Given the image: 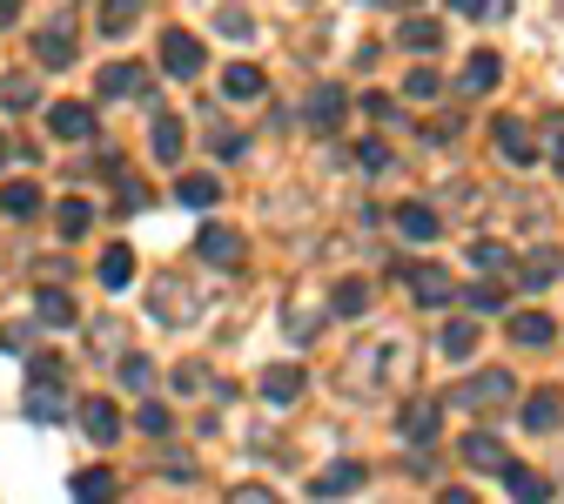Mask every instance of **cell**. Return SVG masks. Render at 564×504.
Wrapping results in <instances>:
<instances>
[{
	"label": "cell",
	"instance_id": "5bb4252c",
	"mask_svg": "<svg viewBox=\"0 0 564 504\" xmlns=\"http://www.w3.org/2000/svg\"><path fill=\"white\" fill-rule=\"evenodd\" d=\"M303 383H309V377H303L296 364H269V370H262V397H269V404H296Z\"/></svg>",
	"mask_w": 564,
	"mask_h": 504
},
{
	"label": "cell",
	"instance_id": "60d3db41",
	"mask_svg": "<svg viewBox=\"0 0 564 504\" xmlns=\"http://www.w3.org/2000/svg\"><path fill=\"white\" fill-rule=\"evenodd\" d=\"M229 504H282V497H275L269 484H235V491H229Z\"/></svg>",
	"mask_w": 564,
	"mask_h": 504
},
{
	"label": "cell",
	"instance_id": "7a4b0ae2",
	"mask_svg": "<svg viewBox=\"0 0 564 504\" xmlns=\"http://www.w3.org/2000/svg\"><path fill=\"white\" fill-rule=\"evenodd\" d=\"M27 417H40V423H61V417H68V391H61V364H54V357H34Z\"/></svg>",
	"mask_w": 564,
	"mask_h": 504
},
{
	"label": "cell",
	"instance_id": "d6a6232c",
	"mask_svg": "<svg viewBox=\"0 0 564 504\" xmlns=\"http://www.w3.org/2000/svg\"><path fill=\"white\" fill-rule=\"evenodd\" d=\"M0 209H8V216H34L40 209V188L34 182H8V188H0Z\"/></svg>",
	"mask_w": 564,
	"mask_h": 504
},
{
	"label": "cell",
	"instance_id": "ab89813d",
	"mask_svg": "<svg viewBox=\"0 0 564 504\" xmlns=\"http://www.w3.org/2000/svg\"><path fill=\"white\" fill-rule=\"evenodd\" d=\"M121 383H128V391H148V383H155V364H148V357H121Z\"/></svg>",
	"mask_w": 564,
	"mask_h": 504
},
{
	"label": "cell",
	"instance_id": "d4e9b609",
	"mask_svg": "<svg viewBox=\"0 0 564 504\" xmlns=\"http://www.w3.org/2000/svg\"><path fill=\"white\" fill-rule=\"evenodd\" d=\"M142 82H148V74H142L135 61H114V67H101V95H108V101H121V95H135Z\"/></svg>",
	"mask_w": 564,
	"mask_h": 504
},
{
	"label": "cell",
	"instance_id": "7402d4cb",
	"mask_svg": "<svg viewBox=\"0 0 564 504\" xmlns=\"http://www.w3.org/2000/svg\"><path fill=\"white\" fill-rule=\"evenodd\" d=\"M557 417H564V397L551 391V383H544V391H531V397H524V423H531V431H551Z\"/></svg>",
	"mask_w": 564,
	"mask_h": 504
},
{
	"label": "cell",
	"instance_id": "52a82bcc",
	"mask_svg": "<svg viewBox=\"0 0 564 504\" xmlns=\"http://www.w3.org/2000/svg\"><path fill=\"white\" fill-rule=\"evenodd\" d=\"M48 128L68 135V142H88V135H95V108H88V101H54V108H48Z\"/></svg>",
	"mask_w": 564,
	"mask_h": 504
},
{
	"label": "cell",
	"instance_id": "7bdbcfd3",
	"mask_svg": "<svg viewBox=\"0 0 564 504\" xmlns=\"http://www.w3.org/2000/svg\"><path fill=\"white\" fill-rule=\"evenodd\" d=\"M142 431L161 438V431H169V410H161V404H142Z\"/></svg>",
	"mask_w": 564,
	"mask_h": 504
},
{
	"label": "cell",
	"instance_id": "44dd1931",
	"mask_svg": "<svg viewBox=\"0 0 564 504\" xmlns=\"http://www.w3.org/2000/svg\"><path fill=\"white\" fill-rule=\"evenodd\" d=\"M551 336H557V323L538 317V309H517L511 317V343H524V351H538V343H551Z\"/></svg>",
	"mask_w": 564,
	"mask_h": 504
},
{
	"label": "cell",
	"instance_id": "ee69618b",
	"mask_svg": "<svg viewBox=\"0 0 564 504\" xmlns=\"http://www.w3.org/2000/svg\"><path fill=\"white\" fill-rule=\"evenodd\" d=\"M175 383H182V391H201V383H209V370H201V364H182Z\"/></svg>",
	"mask_w": 564,
	"mask_h": 504
},
{
	"label": "cell",
	"instance_id": "f6af8a7d",
	"mask_svg": "<svg viewBox=\"0 0 564 504\" xmlns=\"http://www.w3.org/2000/svg\"><path fill=\"white\" fill-rule=\"evenodd\" d=\"M470 256H477V262H483V269H504V243H477V249H470Z\"/></svg>",
	"mask_w": 564,
	"mask_h": 504
},
{
	"label": "cell",
	"instance_id": "ba28073f",
	"mask_svg": "<svg viewBox=\"0 0 564 504\" xmlns=\"http://www.w3.org/2000/svg\"><path fill=\"white\" fill-rule=\"evenodd\" d=\"M498 155H504V162H517V169L538 162V142H531V128H524L517 114H504V122H498Z\"/></svg>",
	"mask_w": 564,
	"mask_h": 504
},
{
	"label": "cell",
	"instance_id": "8992f818",
	"mask_svg": "<svg viewBox=\"0 0 564 504\" xmlns=\"http://www.w3.org/2000/svg\"><path fill=\"white\" fill-rule=\"evenodd\" d=\"M195 249H201V262H216V269H242V236H235V229H222V222L201 229Z\"/></svg>",
	"mask_w": 564,
	"mask_h": 504
},
{
	"label": "cell",
	"instance_id": "8d00e7d4",
	"mask_svg": "<svg viewBox=\"0 0 564 504\" xmlns=\"http://www.w3.org/2000/svg\"><path fill=\"white\" fill-rule=\"evenodd\" d=\"M216 27L229 34V41H249V34H256V14H242V8H216Z\"/></svg>",
	"mask_w": 564,
	"mask_h": 504
},
{
	"label": "cell",
	"instance_id": "e575fe53",
	"mask_svg": "<svg viewBox=\"0 0 564 504\" xmlns=\"http://www.w3.org/2000/svg\"><path fill=\"white\" fill-rule=\"evenodd\" d=\"M443 351H451V357H470V351H477V323H470V317H451V323H443Z\"/></svg>",
	"mask_w": 564,
	"mask_h": 504
},
{
	"label": "cell",
	"instance_id": "ac0fdd59",
	"mask_svg": "<svg viewBox=\"0 0 564 504\" xmlns=\"http://www.w3.org/2000/svg\"><path fill=\"white\" fill-rule=\"evenodd\" d=\"M182 296H188V290H182L175 276H161V283H155V317H161V323H188L195 303H182Z\"/></svg>",
	"mask_w": 564,
	"mask_h": 504
},
{
	"label": "cell",
	"instance_id": "cb8c5ba5",
	"mask_svg": "<svg viewBox=\"0 0 564 504\" xmlns=\"http://www.w3.org/2000/svg\"><path fill=\"white\" fill-rule=\"evenodd\" d=\"M114 497H121L114 471H81L74 478V504H114Z\"/></svg>",
	"mask_w": 564,
	"mask_h": 504
},
{
	"label": "cell",
	"instance_id": "4dcf8cb0",
	"mask_svg": "<svg viewBox=\"0 0 564 504\" xmlns=\"http://www.w3.org/2000/svg\"><path fill=\"white\" fill-rule=\"evenodd\" d=\"M363 309H370V283H363V276H343V283H336V317H363Z\"/></svg>",
	"mask_w": 564,
	"mask_h": 504
},
{
	"label": "cell",
	"instance_id": "f35d334b",
	"mask_svg": "<svg viewBox=\"0 0 564 504\" xmlns=\"http://www.w3.org/2000/svg\"><path fill=\"white\" fill-rule=\"evenodd\" d=\"M209 148L222 155V162H235V155H242V135H235L229 122H209Z\"/></svg>",
	"mask_w": 564,
	"mask_h": 504
},
{
	"label": "cell",
	"instance_id": "3957f363",
	"mask_svg": "<svg viewBox=\"0 0 564 504\" xmlns=\"http://www.w3.org/2000/svg\"><path fill=\"white\" fill-rule=\"evenodd\" d=\"M403 290H410V303H424V309L457 303V276L443 262H403Z\"/></svg>",
	"mask_w": 564,
	"mask_h": 504
},
{
	"label": "cell",
	"instance_id": "1f68e13d",
	"mask_svg": "<svg viewBox=\"0 0 564 504\" xmlns=\"http://www.w3.org/2000/svg\"><path fill=\"white\" fill-rule=\"evenodd\" d=\"M95 21H101V34H128V27L142 21V8H135V0H108Z\"/></svg>",
	"mask_w": 564,
	"mask_h": 504
},
{
	"label": "cell",
	"instance_id": "d590c367",
	"mask_svg": "<svg viewBox=\"0 0 564 504\" xmlns=\"http://www.w3.org/2000/svg\"><path fill=\"white\" fill-rule=\"evenodd\" d=\"M464 303H470V317H491V309H504V290L498 283H470Z\"/></svg>",
	"mask_w": 564,
	"mask_h": 504
},
{
	"label": "cell",
	"instance_id": "4fadbf2b",
	"mask_svg": "<svg viewBox=\"0 0 564 504\" xmlns=\"http://www.w3.org/2000/svg\"><path fill=\"white\" fill-rule=\"evenodd\" d=\"M148 148H155V162H182V148H188V128L175 122V114H155V128H148Z\"/></svg>",
	"mask_w": 564,
	"mask_h": 504
},
{
	"label": "cell",
	"instance_id": "8fae6325",
	"mask_svg": "<svg viewBox=\"0 0 564 504\" xmlns=\"http://www.w3.org/2000/svg\"><path fill=\"white\" fill-rule=\"evenodd\" d=\"M396 364H403V343H370V364H350L343 377L350 383H383V377H396Z\"/></svg>",
	"mask_w": 564,
	"mask_h": 504
},
{
	"label": "cell",
	"instance_id": "83f0119b",
	"mask_svg": "<svg viewBox=\"0 0 564 504\" xmlns=\"http://www.w3.org/2000/svg\"><path fill=\"white\" fill-rule=\"evenodd\" d=\"M504 484H511L517 504H544L551 497V478H538V471H504Z\"/></svg>",
	"mask_w": 564,
	"mask_h": 504
},
{
	"label": "cell",
	"instance_id": "4316f807",
	"mask_svg": "<svg viewBox=\"0 0 564 504\" xmlns=\"http://www.w3.org/2000/svg\"><path fill=\"white\" fill-rule=\"evenodd\" d=\"M396 229H403L410 243H430V236H437V216H430L424 202H403V209H396Z\"/></svg>",
	"mask_w": 564,
	"mask_h": 504
},
{
	"label": "cell",
	"instance_id": "d6986e66",
	"mask_svg": "<svg viewBox=\"0 0 564 504\" xmlns=\"http://www.w3.org/2000/svg\"><path fill=\"white\" fill-rule=\"evenodd\" d=\"M498 74H504V61H498L491 48L470 54V61H464V95H491V88H498Z\"/></svg>",
	"mask_w": 564,
	"mask_h": 504
},
{
	"label": "cell",
	"instance_id": "2e32d148",
	"mask_svg": "<svg viewBox=\"0 0 564 504\" xmlns=\"http://www.w3.org/2000/svg\"><path fill=\"white\" fill-rule=\"evenodd\" d=\"M356 484H363V464H356V457H343V464H330V471L309 478L316 497H343V491H356Z\"/></svg>",
	"mask_w": 564,
	"mask_h": 504
},
{
	"label": "cell",
	"instance_id": "836d02e7",
	"mask_svg": "<svg viewBox=\"0 0 564 504\" xmlns=\"http://www.w3.org/2000/svg\"><path fill=\"white\" fill-rule=\"evenodd\" d=\"M54 222H61V236H68V243H74V236H88V222H95V209H88V202H81V196H68V202H61V216H54Z\"/></svg>",
	"mask_w": 564,
	"mask_h": 504
},
{
	"label": "cell",
	"instance_id": "5b68a950",
	"mask_svg": "<svg viewBox=\"0 0 564 504\" xmlns=\"http://www.w3.org/2000/svg\"><path fill=\"white\" fill-rule=\"evenodd\" d=\"M161 67H169L175 82H195V74L209 67V54H201V41L188 27H169V34H161Z\"/></svg>",
	"mask_w": 564,
	"mask_h": 504
},
{
	"label": "cell",
	"instance_id": "b9f144b4",
	"mask_svg": "<svg viewBox=\"0 0 564 504\" xmlns=\"http://www.w3.org/2000/svg\"><path fill=\"white\" fill-rule=\"evenodd\" d=\"M464 14H470V21H504L511 8H504V0H464Z\"/></svg>",
	"mask_w": 564,
	"mask_h": 504
},
{
	"label": "cell",
	"instance_id": "74e56055",
	"mask_svg": "<svg viewBox=\"0 0 564 504\" xmlns=\"http://www.w3.org/2000/svg\"><path fill=\"white\" fill-rule=\"evenodd\" d=\"M403 95H410V101H437V95H443V74H437V67H417L410 82H403Z\"/></svg>",
	"mask_w": 564,
	"mask_h": 504
},
{
	"label": "cell",
	"instance_id": "277c9868",
	"mask_svg": "<svg viewBox=\"0 0 564 504\" xmlns=\"http://www.w3.org/2000/svg\"><path fill=\"white\" fill-rule=\"evenodd\" d=\"M343 114H350V95H343L336 82H316L309 101H303V128H309V135H336Z\"/></svg>",
	"mask_w": 564,
	"mask_h": 504
},
{
	"label": "cell",
	"instance_id": "9a60e30c",
	"mask_svg": "<svg viewBox=\"0 0 564 504\" xmlns=\"http://www.w3.org/2000/svg\"><path fill=\"white\" fill-rule=\"evenodd\" d=\"M464 464H470V471H511V464H504V438L470 431V438H464Z\"/></svg>",
	"mask_w": 564,
	"mask_h": 504
},
{
	"label": "cell",
	"instance_id": "484cf974",
	"mask_svg": "<svg viewBox=\"0 0 564 504\" xmlns=\"http://www.w3.org/2000/svg\"><path fill=\"white\" fill-rule=\"evenodd\" d=\"M128 283H135V256L121 249V243L101 249V290H128Z\"/></svg>",
	"mask_w": 564,
	"mask_h": 504
},
{
	"label": "cell",
	"instance_id": "bcb514c9",
	"mask_svg": "<svg viewBox=\"0 0 564 504\" xmlns=\"http://www.w3.org/2000/svg\"><path fill=\"white\" fill-rule=\"evenodd\" d=\"M0 95H8V108H34V88H27V82H8Z\"/></svg>",
	"mask_w": 564,
	"mask_h": 504
},
{
	"label": "cell",
	"instance_id": "681fc988",
	"mask_svg": "<svg viewBox=\"0 0 564 504\" xmlns=\"http://www.w3.org/2000/svg\"><path fill=\"white\" fill-rule=\"evenodd\" d=\"M8 155H14V142H8V135H0V162H8Z\"/></svg>",
	"mask_w": 564,
	"mask_h": 504
},
{
	"label": "cell",
	"instance_id": "f1b7e54d",
	"mask_svg": "<svg viewBox=\"0 0 564 504\" xmlns=\"http://www.w3.org/2000/svg\"><path fill=\"white\" fill-rule=\"evenodd\" d=\"M437 41H443L437 14H410V21H403V48H437Z\"/></svg>",
	"mask_w": 564,
	"mask_h": 504
},
{
	"label": "cell",
	"instance_id": "c3c4849f",
	"mask_svg": "<svg viewBox=\"0 0 564 504\" xmlns=\"http://www.w3.org/2000/svg\"><path fill=\"white\" fill-rule=\"evenodd\" d=\"M14 14H21V8H14V0H0V27H14Z\"/></svg>",
	"mask_w": 564,
	"mask_h": 504
},
{
	"label": "cell",
	"instance_id": "603a6c76",
	"mask_svg": "<svg viewBox=\"0 0 564 504\" xmlns=\"http://www.w3.org/2000/svg\"><path fill=\"white\" fill-rule=\"evenodd\" d=\"M216 196H222L216 175H182V182H175V202H182V209H216Z\"/></svg>",
	"mask_w": 564,
	"mask_h": 504
},
{
	"label": "cell",
	"instance_id": "30bf717a",
	"mask_svg": "<svg viewBox=\"0 0 564 504\" xmlns=\"http://www.w3.org/2000/svg\"><path fill=\"white\" fill-rule=\"evenodd\" d=\"M437 423H443L437 404H403V410H396V438H403V444H430Z\"/></svg>",
	"mask_w": 564,
	"mask_h": 504
},
{
	"label": "cell",
	"instance_id": "7c38bea8",
	"mask_svg": "<svg viewBox=\"0 0 564 504\" xmlns=\"http://www.w3.org/2000/svg\"><path fill=\"white\" fill-rule=\"evenodd\" d=\"M81 431H88L95 444H114L121 438V410L108 397H88V404H81Z\"/></svg>",
	"mask_w": 564,
	"mask_h": 504
},
{
	"label": "cell",
	"instance_id": "e0dca14e",
	"mask_svg": "<svg viewBox=\"0 0 564 504\" xmlns=\"http://www.w3.org/2000/svg\"><path fill=\"white\" fill-rule=\"evenodd\" d=\"M557 269H564V256H557V249H544V243H538V249H531V256H524V262H517V283H524V290H544V283H551V276H557Z\"/></svg>",
	"mask_w": 564,
	"mask_h": 504
},
{
	"label": "cell",
	"instance_id": "ffe728a7",
	"mask_svg": "<svg viewBox=\"0 0 564 504\" xmlns=\"http://www.w3.org/2000/svg\"><path fill=\"white\" fill-rule=\"evenodd\" d=\"M222 95H229V101H256V95H262V67L229 61V67H222Z\"/></svg>",
	"mask_w": 564,
	"mask_h": 504
},
{
	"label": "cell",
	"instance_id": "6da1fadb",
	"mask_svg": "<svg viewBox=\"0 0 564 504\" xmlns=\"http://www.w3.org/2000/svg\"><path fill=\"white\" fill-rule=\"evenodd\" d=\"M443 404H464V410H477V417H491V410H517V377H511V370H477V377H464Z\"/></svg>",
	"mask_w": 564,
	"mask_h": 504
},
{
	"label": "cell",
	"instance_id": "f546056e",
	"mask_svg": "<svg viewBox=\"0 0 564 504\" xmlns=\"http://www.w3.org/2000/svg\"><path fill=\"white\" fill-rule=\"evenodd\" d=\"M34 309H40V323H54V330L74 323V303H68L61 290H34Z\"/></svg>",
	"mask_w": 564,
	"mask_h": 504
},
{
	"label": "cell",
	"instance_id": "9c48e42d",
	"mask_svg": "<svg viewBox=\"0 0 564 504\" xmlns=\"http://www.w3.org/2000/svg\"><path fill=\"white\" fill-rule=\"evenodd\" d=\"M34 61H40V67H68V61H74V27H68V21L40 27V34H34Z\"/></svg>",
	"mask_w": 564,
	"mask_h": 504
},
{
	"label": "cell",
	"instance_id": "7dc6e473",
	"mask_svg": "<svg viewBox=\"0 0 564 504\" xmlns=\"http://www.w3.org/2000/svg\"><path fill=\"white\" fill-rule=\"evenodd\" d=\"M437 504H477V497H470V491H443Z\"/></svg>",
	"mask_w": 564,
	"mask_h": 504
}]
</instances>
